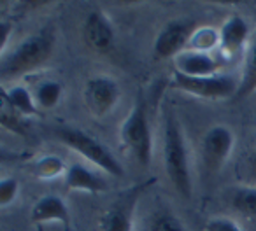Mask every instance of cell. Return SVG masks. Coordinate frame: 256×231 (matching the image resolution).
Masks as SVG:
<instances>
[{"instance_id":"cell-7","label":"cell","mask_w":256,"mask_h":231,"mask_svg":"<svg viewBox=\"0 0 256 231\" xmlns=\"http://www.w3.org/2000/svg\"><path fill=\"white\" fill-rule=\"evenodd\" d=\"M195 21L192 19H176L165 25L154 40V54L158 58H178L188 46L195 33Z\"/></svg>"},{"instance_id":"cell-16","label":"cell","mask_w":256,"mask_h":231,"mask_svg":"<svg viewBox=\"0 0 256 231\" xmlns=\"http://www.w3.org/2000/svg\"><path fill=\"white\" fill-rule=\"evenodd\" d=\"M256 91V35L252 40L251 47L248 51V56H246V63H244V74L242 79L238 82V89L235 93L234 98H246L248 95Z\"/></svg>"},{"instance_id":"cell-12","label":"cell","mask_w":256,"mask_h":231,"mask_svg":"<svg viewBox=\"0 0 256 231\" xmlns=\"http://www.w3.org/2000/svg\"><path fill=\"white\" fill-rule=\"evenodd\" d=\"M221 63L212 58L209 53L202 51H182L176 58V68L178 72L184 75H193V77H206V75H216L220 70Z\"/></svg>"},{"instance_id":"cell-23","label":"cell","mask_w":256,"mask_h":231,"mask_svg":"<svg viewBox=\"0 0 256 231\" xmlns=\"http://www.w3.org/2000/svg\"><path fill=\"white\" fill-rule=\"evenodd\" d=\"M20 191V184L14 177H4L0 181V207L11 205Z\"/></svg>"},{"instance_id":"cell-17","label":"cell","mask_w":256,"mask_h":231,"mask_svg":"<svg viewBox=\"0 0 256 231\" xmlns=\"http://www.w3.org/2000/svg\"><path fill=\"white\" fill-rule=\"evenodd\" d=\"M62 93H64V88H62L60 82L48 79V81H42L36 86L34 98H36V103L39 109H53L60 102Z\"/></svg>"},{"instance_id":"cell-11","label":"cell","mask_w":256,"mask_h":231,"mask_svg":"<svg viewBox=\"0 0 256 231\" xmlns=\"http://www.w3.org/2000/svg\"><path fill=\"white\" fill-rule=\"evenodd\" d=\"M32 223L44 224V223H62L65 228L70 226V212H68L65 202L56 195H44L36 202L32 207Z\"/></svg>"},{"instance_id":"cell-14","label":"cell","mask_w":256,"mask_h":231,"mask_svg":"<svg viewBox=\"0 0 256 231\" xmlns=\"http://www.w3.org/2000/svg\"><path fill=\"white\" fill-rule=\"evenodd\" d=\"M249 26L240 16H232L223 23L220 30V46L224 53L234 54L238 51V47L248 40Z\"/></svg>"},{"instance_id":"cell-13","label":"cell","mask_w":256,"mask_h":231,"mask_svg":"<svg viewBox=\"0 0 256 231\" xmlns=\"http://www.w3.org/2000/svg\"><path fill=\"white\" fill-rule=\"evenodd\" d=\"M65 182L67 188L72 191H86V193H104L107 191V181L102 175L95 174L81 163H72L65 172Z\"/></svg>"},{"instance_id":"cell-26","label":"cell","mask_w":256,"mask_h":231,"mask_svg":"<svg viewBox=\"0 0 256 231\" xmlns=\"http://www.w3.org/2000/svg\"><path fill=\"white\" fill-rule=\"evenodd\" d=\"M246 170H248L249 179L256 181V151L248 158V163H246Z\"/></svg>"},{"instance_id":"cell-1","label":"cell","mask_w":256,"mask_h":231,"mask_svg":"<svg viewBox=\"0 0 256 231\" xmlns=\"http://www.w3.org/2000/svg\"><path fill=\"white\" fill-rule=\"evenodd\" d=\"M164 165L176 191L184 198L192 196V172L184 135L174 112L167 110L164 123Z\"/></svg>"},{"instance_id":"cell-22","label":"cell","mask_w":256,"mask_h":231,"mask_svg":"<svg viewBox=\"0 0 256 231\" xmlns=\"http://www.w3.org/2000/svg\"><path fill=\"white\" fill-rule=\"evenodd\" d=\"M0 123H2L4 128H8L9 132H12V133L23 135V133L26 132L25 118H23L22 114L14 112V110H11L6 105H4V109H2V114H0Z\"/></svg>"},{"instance_id":"cell-21","label":"cell","mask_w":256,"mask_h":231,"mask_svg":"<svg viewBox=\"0 0 256 231\" xmlns=\"http://www.w3.org/2000/svg\"><path fill=\"white\" fill-rule=\"evenodd\" d=\"M150 231H186L184 224L168 210V212H160L154 216L153 223L150 226Z\"/></svg>"},{"instance_id":"cell-19","label":"cell","mask_w":256,"mask_h":231,"mask_svg":"<svg viewBox=\"0 0 256 231\" xmlns=\"http://www.w3.org/2000/svg\"><path fill=\"white\" fill-rule=\"evenodd\" d=\"M64 170L67 172L64 161L54 156H46L34 165V174L40 179H53V177H56V175H60Z\"/></svg>"},{"instance_id":"cell-3","label":"cell","mask_w":256,"mask_h":231,"mask_svg":"<svg viewBox=\"0 0 256 231\" xmlns=\"http://www.w3.org/2000/svg\"><path fill=\"white\" fill-rule=\"evenodd\" d=\"M53 54V39L48 33H37L25 39L0 63V77L8 81L40 68Z\"/></svg>"},{"instance_id":"cell-25","label":"cell","mask_w":256,"mask_h":231,"mask_svg":"<svg viewBox=\"0 0 256 231\" xmlns=\"http://www.w3.org/2000/svg\"><path fill=\"white\" fill-rule=\"evenodd\" d=\"M9 32H11V23L2 21V25H0V33H2V37H0V49H2V51H4L6 44H8Z\"/></svg>"},{"instance_id":"cell-8","label":"cell","mask_w":256,"mask_h":231,"mask_svg":"<svg viewBox=\"0 0 256 231\" xmlns=\"http://www.w3.org/2000/svg\"><path fill=\"white\" fill-rule=\"evenodd\" d=\"M234 149V133L226 126H212L202 140V161L207 172H218Z\"/></svg>"},{"instance_id":"cell-9","label":"cell","mask_w":256,"mask_h":231,"mask_svg":"<svg viewBox=\"0 0 256 231\" xmlns=\"http://www.w3.org/2000/svg\"><path fill=\"white\" fill-rule=\"evenodd\" d=\"M120 100V86L106 75L88 79L84 86V102L93 116H106L116 107Z\"/></svg>"},{"instance_id":"cell-4","label":"cell","mask_w":256,"mask_h":231,"mask_svg":"<svg viewBox=\"0 0 256 231\" xmlns=\"http://www.w3.org/2000/svg\"><path fill=\"white\" fill-rule=\"evenodd\" d=\"M54 133L65 146L74 149L81 156H84L86 160L92 161L100 170L107 172V174L114 175V177H123L124 175V170L120 161L93 135H90V133L82 132L79 128H74V126H58L54 130Z\"/></svg>"},{"instance_id":"cell-10","label":"cell","mask_w":256,"mask_h":231,"mask_svg":"<svg viewBox=\"0 0 256 231\" xmlns=\"http://www.w3.org/2000/svg\"><path fill=\"white\" fill-rule=\"evenodd\" d=\"M84 42L95 53H107L114 46V28L106 14L100 11H93L86 16L82 25Z\"/></svg>"},{"instance_id":"cell-2","label":"cell","mask_w":256,"mask_h":231,"mask_svg":"<svg viewBox=\"0 0 256 231\" xmlns=\"http://www.w3.org/2000/svg\"><path fill=\"white\" fill-rule=\"evenodd\" d=\"M120 137L124 149L140 167H148L151 163V158H153V133H151L146 102H144L142 95L137 96L128 118L121 125Z\"/></svg>"},{"instance_id":"cell-24","label":"cell","mask_w":256,"mask_h":231,"mask_svg":"<svg viewBox=\"0 0 256 231\" xmlns=\"http://www.w3.org/2000/svg\"><path fill=\"white\" fill-rule=\"evenodd\" d=\"M204 231H242V230L234 221L224 219V217H216V219L207 221Z\"/></svg>"},{"instance_id":"cell-6","label":"cell","mask_w":256,"mask_h":231,"mask_svg":"<svg viewBox=\"0 0 256 231\" xmlns=\"http://www.w3.org/2000/svg\"><path fill=\"white\" fill-rule=\"evenodd\" d=\"M148 182L136 184L124 193H121L100 217V230L102 231H132L134 212L139 198L142 196Z\"/></svg>"},{"instance_id":"cell-15","label":"cell","mask_w":256,"mask_h":231,"mask_svg":"<svg viewBox=\"0 0 256 231\" xmlns=\"http://www.w3.org/2000/svg\"><path fill=\"white\" fill-rule=\"evenodd\" d=\"M4 96V105L9 107L14 112L25 116H36L39 112V107L36 103L34 95L25 88V86H12V88H6L2 91Z\"/></svg>"},{"instance_id":"cell-20","label":"cell","mask_w":256,"mask_h":231,"mask_svg":"<svg viewBox=\"0 0 256 231\" xmlns=\"http://www.w3.org/2000/svg\"><path fill=\"white\" fill-rule=\"evenodd\" d=\"M190 44L193 46V51L209 53V49L220 44V32H214L212 28H200L193 33Z\"/></svg>"},{"instance_id":"cell-18","label":"cell","mask_w":256,"mask_h":231,"mask_svg":"<svg viewBox=\"0 0 256 231\" xmlns=\"http://www.w3.org/2000/svg\"><path fill=\"white\" fill-rule=\"evenodd\" d=\"M232 205L246 216L256 217V188H240L232 196Z\"/></svg>"},{"instance_id":"cell-5","label":"cell","mask_w":256,"mask_h":231,"mask_svg":"<svg viewBox=\"0 0 256 231\" xmlns=\"http://www.w3.org/2000/svg\"><path fill=\"white\" fill-rule=\"evenodd\" d=\"M172 84L190 95L202 96V98H228L235 96L238 82L230 75H206V77H193L176 70L172 75Z\"/></svg>"}]
</instances>
